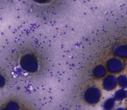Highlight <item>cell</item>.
<instances>
[{"label":"cell","mask_w":127,"mask_h":110,"mask_svg":"<svg viewBox=\"0 0 127 110\" xmlns=\"http://www.w3.org/2000/svg\"><path fill=\"white\" fill-rule=\"evenodd\" d=\"M101 97V91L97 86L91 85L84 91L83 98L84 102L88 105H94L97 104Z\"/></svg>","instance_id":"6da1fadb"},{"label":"cell","mask_w":127,"mask_h":110,"mask_svg":"<svg viewBox=\"0 0 127 110\" xmlns=\"http://www.w3.org/2000/svg\"><path fill=\"white\" fill-rule=\"evenodd\" d=\"M20 64L24 70L30 73H33L37 68L35 59L30 54L22 56L20 60Z\"/></svg>","instance_id":"7a4b0ae2"},{"label":"cell","mask_w":127,"mask_h":110,"mask_svg":"<svg viewBox=\"0 0 127 110\" xmlns=\"http://www.w3.org/2000/svg\"><path fill=\"white\" fill-rule=\"evenodd\" d=\"M117 85V78L113 75H108L103 80L102 86L106 91H110L114 90Z\"/></svg>","instance_id":"3957f363"},{"label":"cell","mask_w":127,"mask_h":110,"mask_svg":"<svg viewBox=\"0 0 127 110\" xmlns=\"http://www.w3.org/2000/svg\"><path fill=\"white\" fill-rule=\"evenodd\" d=\"M107 66L110 72L116 73L120 72L122 70L123 64L120 60L114 58L108 61Z\"/></svg>","instance_id":"277c9868"},{"label":"cell","mask_w":127,"mask_h":110,"mask_svg":"<svg viewBox=\"0 0 127 110\" xmlns=\"http://www.w3.org/2000/svg\"><path fill=\"white\" fill-rule=\"evenodd\" d=\"M8 110H21L20 103L14 99H7L3 105Z\"/></svg>","instance_id":"5b68a950"},{"label":"cell","mask_w":127,"mask_h":110,"mask_svg":"<svg viewBox=\"0 0 127 110\" xmlns=\"http://www.w3.org/2000/svg\"><path fill=\"white\" fill-rule=\"evenodd\" d=\"M116 106V100L113 97H110L104 101L102 105L104 110H113Z\"/></svg>","instance_id":"8992f818"},{"label":"cell","mask_w":127,"mask_h":110,"mask_svg":"<svg viewBox=\"0 0 127 110\" xmlns=\"http://www.w3.org/2000/svg\"><path fill=\"white\" fill-rule=\"evenodd\" d=\"M127 91L124 88H120L117 90L114 93V98L116 101H122L126 98Z\"/></svg>","instance_id":"52a82bcc"},{"label":"cell","mask_w":127,"mask_h":110,"mask_svg":"<svg viewBox=\"0 0 127 110\" xmlns=\"http://www.w3.org/2000/svg\"><path fill=\"white\" fill-rule=\"evenodd\" d=\"M106 74L105 69L101 66H97L93 71V76L95 78H101L105 76Z\"/></svg>","instance_id":"ba28073f"},{"label":"cell","mask_w":127,"mask_h":110,"mask_svg":"<svg viewBox=\"0 0 127 110\" xmlns=\"http://www.w3.org/2000/svg\"><path fill=\"white\" fill-rule=\"evenodd\" d=\"M117 84L122 88H126L127 85V77L126 76L123 74L120 75L117 78Z\"/></svg>","instance_id":"9c48e42d"},{"label":"cell","mask_w":127,"mask_h":110,"mask_svg":"<svg viewBox=\"0 0 127 110\" xmlns=\"http://www.w3.org/2000/svg\"><path fill=\"white\" fill-rule=\"evenodd\" d=\"M7 78L6 76L2 73H0V89L3 88L6 85Z\"/></svg>","instance_id":"30bf717a"},{"label":"cell","mask_w":127,"mask_h":110,"mask_svg":"<svg viewBox=\"0 0 127 110\" xmlns=\"http://www.w3.org/2000/svg\"><path fill=\"white\" fill-rule=\"evenodd\" d=\"M114 110H126V109L122 107H118L116 109H115Z\"/></svg>","instance_id":"8fae6325"},{"label":"cell","mask_w":127,"mask_h":110,"mask_svg":"<svg viewBox=\"0 0 127 110\" xmlns=\"http://www.w3.org/2000/svg\"><path fill=\"white\" fill-rule=\"evenodd\" d=\"M0 110H8L3 105L0 106Z\"/></svg>","instance_id":"7c38bea8"}]
</instances>
